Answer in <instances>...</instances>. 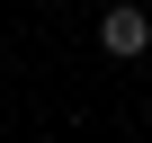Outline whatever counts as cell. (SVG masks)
<instances>
[{"label": "cell", "mask_w": 152, "mask_h": 143, "mask_svg": "<svg viewBox=\"0 0 152 143\" xmlns=\"http://www.w3.org/2000/svg\"><path fill=\"white\" fill-rule=\"evenodd\" d=\"M99 54H107V63H134V54H152V18L134 9V0L99 9Z\"/></svg>", "instance_id": "1"}]
</instances>
